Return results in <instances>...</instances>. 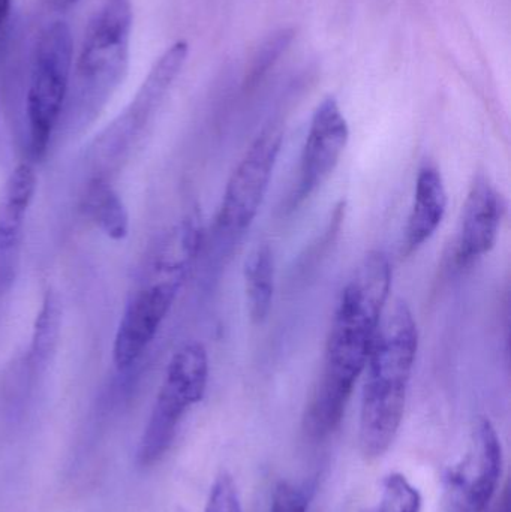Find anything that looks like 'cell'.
I'll return each instance as SVG.
<instances>
[{
  "label": "cell",
  "mask_w": 511,
  "mask_h": 512,
  "mask_svg": "<svg viewBox=\"0 0 511 512\" xmlns=\"http://www.w3.org/2000/svg\"><path fill=\"white\" fill-rule=\"evenodd\" d=\"M275 254L269 243H258L243 265L246 303L251 321L264 324L269 318L275 295Z\"/></svg>",
  "instance_id": "4fadbf2b"
},
{
  "label": "cell",
  "mask_w": 511,
  "mask_h": 512,
  "mask_svg": "<svg viewBox=\"0 0 511 512\" xmlns=\"http://www.w3.org/2000/svg\"><path fill=\"white\" fill-rule=\"evenodd\" d=\"M446 183L437 165L426 162L417 174L414 203L405 228V254L419 251L434 237L447 212Z\"/></svg>",
  "instance_id": "8fae6325"
},
{
  "label": "cell",
  "mask_w": 511,
  "mask_h": 512,
  "mask_svg": "<svg viewBox=\"0 0 511 512\" xmlns=\"http://www.w3.org/2000/svg\"><path fill=\"white\" fill-rule=\"evenodd\" d=\"M72 51L71 29L62 20L48 24L33 47L26 108L30 153L35 159L47 153L62 114L71 78Z\"/></svg>",
  "instance_id": "3957f363"
},
{
  "label": "cell",
  "mask_w": 511,
  "mask_h": 512,
  "mask_svg": "<svg viewBox=\"0 0 511 512\" xmlns=\"http://www.w3.org/2000/svg\"><path fill=\"white\" fill-rule=\"evenodd\" d=\"M84 207L96 227L114 242H122L129 234V213L120 195L104 179L96 177L87 186Z\"/></svg>",
  "instance_id": "5bb4252c"
},
{
  "label": "cell",
  "mask_w": 511,
  "mask_h": 512,
  "mask_svg": "<svg viewBox=\"0 0 511 512\" xmlns=\"http://www.w3.org/2000/svg\"><path fill=\"white\" fill-rule=\"evenodd\" d=\"M290 41V32H281L279 35L273 36V38L270 39L269 44L264 45L257 63H255L254 68H252L249 80L257 81L258 78H260V75H263L264 72L270 68V65H272L275 60H278V57L281 56L282 51L287 48Z\"/></svg>",
  "instance_id": "d6986e66"
},
{
  "label": "cell",
  "mask_w": 511,
  "mask_h": 512,
  "mask_svg": "<svg viewBox=\"0 0 511 512\" xmlns=\"http://www.w3.org/2000/svg\"><path fill=\"white\" fill-rule=\"evenodd\" d=\"M182 286L162 280L146 279L132 295L117 327L113 363L126 370L137 363L155 339Z\"/></svg>",
  "instance_id": "9c48e42d"
},
{
  "label": "cell",
  "mask_w": 511,
  "mask_h": 512,
  "mask_svg": "<svg viewBox=\"0 0 511 512\" xmlns=\"http://www.w3.org/2000/svg\"><path fill=\"white\" fill-rule=\"evenodd\" d=\"M207 382L209 355L206 348L198 342L186 343L168 363L138 448L141 465H153L167 453L186 412L203 400Z\"/></svg>",
  "instance_id": "5b68a950"
},
{
  "label": "cell",
  "mask_w": 511,
  "mask_h": 512,
  "mask_svg": "<svg viewBox=\"0 0 511 512\" xmlns=\"http://www.w3.org/2000/svg\"><path fill=\"white\" fill-rule=\"evenodd\" d=\"M60 328H62L60 301L53 291H48L33 324L30 352L35 364L44 363L50 357L59 342Z\"/></svg>",
  "instance_id": "9a60e30c"
},
{
  "label": "cell",
  "mask_w": 511,
  "mask_h": 512,
  "mask_svg": "<svg viewBox=\"0 0 511 512\" xmlns=\"http://www.w3.org/2000/svg\"><path fill=\"white\" fill-rule=\"evenodd\" d=\"M132 0H102L87 24L75 68L81 101L101 104L119 86L129 65Z\"/></svg>",
  "instance_id": "277c9868"
},
{
  "label": "cell",
  "mask_w": 511,
  "mask_h": 512,
  "mask_svg": "<svg viewBox=\"0 0 511 512\" xmlns=\"http://www.w3.org/2000/svg\"><path fill=\"white\" fill-rule=\"evenodd\" d=\"M495 512H510V496L509 490H504L503 496H501L500 504L495 508Z\"/></svg>",
  "instance_id": "7402d4cb"
},
{
  "label": "cell",
  "mask_w": 511,
  "mask_h": 512,
  "mask_svg": "<svg viewBox=\"0 0 511 512\" xmlns=\"http://www.w3.org/2000/svg\"><path fill=\"white\" fill-rule=\"evenodd\" d=\"M500 436L489 418L477 421L473 445L446 475L452 512H485L497 495L503 475Z\"/></svg>",
  "instance_id": "ba28073f"
},
{
  "label": "cell",
  "mask_w": 511,
  "mask_h": 512,
  "mask_svg": "<svg viewBox=\"0 0 511 512\" xmlns=\"http://www.w3.org/2000/svg\"><path fill=\"white\" fill-rule=\"evenodd\" d=\"M51 11L65 12L77 6L81 0H45Z\"/></svg>",
  "instance_id": "ffe728a7"
},
{
  "label": "cell",
  "mask_w": 511,
  "mask_h": 512,
  "mask_svg": "<svg viewBox=\"0 0 511 512\" xmlns=\"http://www.w3.org/2000/svg\"><path fill=\"white\" fill-rule=\"evenodd\" d=\"M35 192V171L29 164L18 165L0 192V249L17 242Z\"/></svg>",
  "instance_id": "7c38bea8"
},
{
  "label": "cell",
  "mask_w": 511,
  "mask_h": 512,
  "mask_svg": "<svg viewBox=\"0 0 511 512\" xmlns=\"http://www.w3.org/2000/svg\"><path fill=\"white\" fill-rule=\"evenodd\" d=\"M12 0H0V29L3 24L6 23L9 17V11H11Z\"/></svg>",
  "instance_id": "44dd1931"
},
{
  "label": "cell",
  "mask_w": 511,
  "mask_h": 512,
  "mask_svg": "<svg viewBox=\"0 0 511 512\" xmlns=\"http://www.w3.org/2000/svg\"><path fill=\"white\" fill-rule=\"evenodd\" d=\"M506 207L503 195L488 176L474 177L456 239L455 261L459 267L473 264L495 248Z\"/></svg>",
  "instance_id": "30bf717a"
},
{
  "label": "cell",
  "mask_w": 511,
  "mask_h": 512,
  "mask_svg": "<svg viewBox=\"0 0 511 512\" xmlns=\"http://www.w3.org/2000/svg\"><path fill=\"white\" fill-rule=\"evenodd\" d=\"M392 279L389 256L372 251L342 289L327 337L320 379L303 417V429L309 438H327L341 424L354 385L365 372Z\"/></svg>",
  "instance_id": "6da1fadb"
},
{
  "label": "cell",
  "mask_w": 511,
  "mask_h": 512,
  "mask_svg": "<svg viewBox=\"0 0 511 512\" xmlns=\"http://www.w3.org/2000/svg\"><path fill=\"white\" fill-rule=\"evenodd\" d=\"M422 496L419 490L402 474L387 475L383 481L377 512H420Z\"/></svg>",
  "instance_id": "2e32d148"
},
{
  "label": "cell",
  "mask_w": 511,
  "mask_h": 512,
  "mask_svg": "<svg viewBox=\"0 0 511 512\" xmlns=\"http://www.w3.org/2000/svg\"><path fill=\"white\" fill-rule=\"evenodd\" d=\"M312 499V487L281 481L273 490L270 512H308Z\"/></svg>",
  "instance_id": "e0dca14e"
},
{
  "label": "cell",
  "mask_w": 511,
  "mask_h": 512,
  "mask_svg": "<svg viewBox=\"0 0 511 512\" xmlns=\"http://www.w3.org/2000/svg\"><path fill=\"white\" fill-rule=\"evenodd\" d=\"M419 351V328L404 300L384 310L366 363L359 445L366 459H380L401 429Z\"/></svg>",
  "instance_id": "7a4b0ae2"
},
{
  "label": "cell",
  "mask_w": 511,
  "mask_h": 512,
  "mask_svg": "<svg viewBox=\"0 0 511 512\" xmlns=\"http://www.w3.org/2000/svg\"><path fill=\"white\" fill-rule=\"evenodd\" d=\"M350 140V126L335 96L315 108L300 158L299 176L285 209L294 212L312 197L338 167Z\"/></svg>",
  "instance_id": "52a82bcc"
},
{
  "label": "cell",
  "mask_w": 511,
  "mask_h": 512,
  "mask_svg": "<svg viewBox=\"0 0 511 512\" xmlns=\"http://www.w3.org/2000/svg\"><path fill=\"white\" fill-rule=\"evenodd\" d=\"M204 512H243L236 483L227 472H222L213 483Z\"/></svg>",
  "instance_id": "ac0fdd59"
},
{
  "label": "cell",
  "mask_w": 511,
  "mask_h": 512,
  "mask_svg": "<svg viewBox=\"0 0 511 512\" xmlns=\"http://www.w3.org/2000/svg\"><path fill=\"white\" fill-rule=\"evenodd\" d=\"M282 143L284 132L278 125H270L255 138L225 186L216 216L219 236L237 239L249 230L269 191Z\"/></svg>",
  "instance_id": "8992f818"
}]
</instances>
